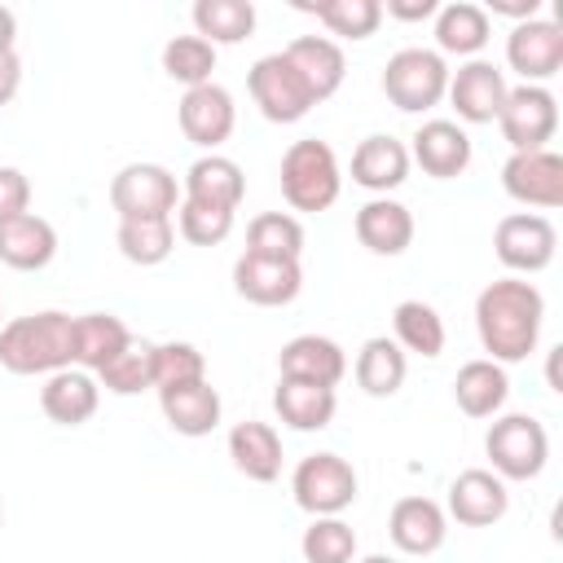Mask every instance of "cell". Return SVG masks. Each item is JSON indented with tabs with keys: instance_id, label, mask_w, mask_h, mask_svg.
Returning a JSON list of instances; mask_svg holds the SVG:
<instances>
[{
	"instance_id": "20",
	"label": "cell",
	"mask_w": 563,
	"mask_h": 563,
	"mask_svg": "<svg viewBox=\"0 0 563 563\" xmlns=\"http://www.w3.org/2000/svg\"><path fill=\"white\" fill-rule=\"evenodd\" d=\"M97 405H101L97 378H92L88 369H75V365L48 374L44 387H40V409H44V418L57 422V427H79V422H88V418L97 413Z\"/></svg>"
},
{
	"instance_id": "30",
	"label": "cell",
	"mask_w": 563,
	"mask_h": 563,
	"mask_svg": "<svg viewBox=\"0 0 563 563\" xmlns=\"http://www.w3.org/2000/svg\"><path fill=\"white\" fill-rule=\"evenodd\" d=\"M132 343V330L110 312H84L75 317V369L97 374Z\"/></svg>"
},
{
	"instance_id": "18",
	"label": "cell",
	"mask_w": 563,
	"mask_h": 563,
	"mask_svg": "<svg viewBox=\"0 0 563 563\" xmlns=\"http://www.w3.org/2000/svg\"><path fill=\"white\" fill-rule=\"evenodd\" d=\"M387 537L400 554H435L449 537V515L431 501V497H400L387 515Z\"/></svg>"
},
{
	"instance_id": "47",
	"label": "cell",
	"mask_w": 563,
	"mask_h": 563,
	"mask_svg": "<svg viewBox=\"0 0 563 563\" xmlns=\"http://www.w3.org/2000/svg\"><path fill=\"white\" fill-rule=\"evenodd\" d=\"M13 40H18V18L13 9L0 4V53H13Z\"/></svg>"
},
{
	"instance_id": "7",
	"label": "cell",
	"mask_w": 563,
	"mask_h": 563,
	"mask_svg": "<svg viewBox=\"0 0 563 563\" xmlns=\"http://www.w3.org/2000/svg\"><path fill=\"white\" fill-rule=\"evenodd\" d=\"M110 207L119 211V220H172V211L180 207L176 176L163 163H128L110 180Z\"/></svg>"
},
{
	"instance_id": "2",
	"label": "cell",
	"mask_w": 563,
	"mask_h": 563,
	"mask_svg": "<svg viewBox=\"0 0 563 563\" xmlns=\"http://www.w3.org/2000/svg\"><path fill=\"white\" fill-rule=\"evenodd\" d=\"M0 365L9 374H57L75 365V317L70 312H31L0 325Z\"/></svg>"
},
{
	"instance_id": "28",
	"label": "cell",
	"mask_w": 563,
	"mask_h": 563,
	"mask_svg": "<svg viewBox=\"0 0 563 563\" xmlns=\"http://www.w3.org/2000/svg\"><path fill=\"white\" fill-rule=\"evenodd\" d=\"M229 457H233V466H238L246 479L273 484V479L282 475V435H277L268 422L246 418V422H238V427L229 431Z\"/></svg>"
},
{
	"instance_id": "24",
	"label": "cell",
	"mask_w": 563,
	"mask_h": 563,
	"mask_svg": "<svg viewBox=\"0 0 563 563\" xmlns=\"http://www.w3.org/2000/svg\"><path fill=\"white\" fill-rule=\"evenodd\" d=\"M57 255V233L44 216L26 211L13 220H0V264L18 273H40Z\"/></svg>"
},
{
	"instance_id": "22",
	"label": "cell",
	"mask_w": 563,
	"mask_h": 563,
	"mask_svg": "<svg viewBox=\"0 0 563 563\" xmlns=\"http://www.w3.org/2000/svg\"><path fill=\"white\" fill-rule=\"evenodd\" d=\"M282 53H286V62L299 70V79H303V88L312 92V101H325V97L339 92V84H343V75H347V62H343V48H339L334 40H325V35H299V40H290Z\"/></svg>"
},
{
	"instance_id": "37",
	"label": "cell",
	"mask_w": 563,
	"mask_h": 563,
	"mask_svg": "<svg viewBox=\"0 0 563 563\" xmlns=\"http://www.w3.org/2000/svg\"><path fill=\"white\" fill-rule=\"evenodd\" d=\"M246 255L268 260H299L303 255V224L286 211H264L246 224Z\"/></svg>"
},
{
	"instance_id": "49",
	"label": "cell",
	"mask_w": 563,
	"mask_h": 563,
	"mask_svg": "<svg viewBox=\"0 0 563 563\" xmlns=\"http://www.w3.org/2000/svg\"><path fill=\"white\" fill-rule=\"evenodd\" d=\"M0 523H4V506H0Z\"/></svg>"
},
{
	"instance_id": "4",
	"label": "cell",
	"mask_w": 563,
	"mask_h": 563,
	"mask_svg": "<svg viewBox=\"0 0 563 563\" xmlns=\"http://www.w3.org/2000/svg\"><path fill=\"white\" fill-rule=\"evenodd\" d=\"M444 88H449V66L435 48H400L383 66V97L405 114H422L440 106Z\"/></svg>"
},
{
	"instance_id": "15",
	"label": "cell",
	"mask_w": 563,
	"mask_h": 563,
	"mask_svg": "<svg viewBox=\"0 0 563 563\" xmlns=\"http://www.w3.org/2000/svg\"><path fill=\"white\" fill-rule=\"evenodd\" d=\"M233 290L246 303L260 308H282L303 290V268L299 260H268V255H238L233 264Z\"/></svg>"
},
{
	"instance_id": "34",
	"label": "cell",
	"mask_w": 563,
	"mask_h": 563,
	"mask_svg": "<svg viewBox=\"0 0 563 563\" xmlns=\"http://www.w3.org/2000/svg\"><path fill=\"white\" fill-rule=\"evenodd\" d=\"M391 330H396L400 352H413V356H427V361L444 352V321L422 299H400L396 312H391Z\"/></svg>"
},
{
	"instance_id": "43",
	"label": "cell",
	"mask_w": 563,
	"mask_h": 563,
	"mask_svg": "<svg viewBox=\"0 0 563 563\" xmlns=\"http://www.w3.org/2000/svg\"><path fill=\"white\" fill-rule=\"evenodd\" d=\"M31 211V180L18 167H0V220Z\"/></svg>"
},
{
	"instance_id": "44",
	"label": "cell",
	"mask_w": 563,
	"mask_h": 563,
	"mask_svg": "<svg viewBox=\"0 0 563 563\" xmlns=\"http://www.w3.org/2000/svg\"><path fill=\"white\" fill-rule=\"evenodd\" d=\"M22 88V57L18 53H0V106H9Z\"/></svg>"
},
{
	"instance_id": "39",
	"label": "cell",
	"mask_w": 563,
	"mask_h": 563,
	"mask_svg": "<svg viewBox=\"0 0 563 563\" xmlns=\"http://www.w3.org/2000/svg\"><path fill=\"white\" fill-rule=\"evenodd\" d=\"M303 563H356V532L339 515H321L299 537Z\"/></svg>"
},
{
	"instance_id": "8",
	"label": "cell",
	"mask_w": 563,
	"mask_h": 563,
	"mask_svg": "<svg viewBox=\"0 0 563 563\" xmlns=\"http://www.w3.org/2000/svg\"><path fill=\"white\" fill-rule=\"evenodd\" d=\"M497 128L506 136V145L515 154L528 150H550V136L559 128V101L545 84H519L506 92L501 110H497Z\"/></svg>"
},
{
	"instance_id": "19",
	"label": "cell",
	"mask_w": 563,
	"mask_h": 563,
	"mask_svg": "<svg viewBox=\"0 0 563 563\" xmlns=\"http://www.w3.org/2000/svg\"><path fill=\"white\" fill-rule=\"evenodd\" d=\"M277 369H282V378H299V383H317V387H339V378L347 374V356L325 334H295L290 343H282Z\"/></svg>"
},
{
	"instance_id": "16",
	"label": "cell",
	"mask_w": 563,
	"mask_h": 563,
	"mask_svg": "<svg viewBox=\"0 0 563 563\" xmlns=\"http://www.w3.org/2000/svg\"><path fill=\"white\" fill-rule=\"evenodd\" d=\"M471 136L462 123L453 119H427L418 132H413V145H409V163H418L427 176L435 180H453L471 167Z\"/></svg>"
},
{
	"instance_id": "25",
	"label": "cell",
	"mask_w": 563,
	"mask_h": 563,
	"mask_svg": "<svg viewBox=\"0 0 563 563\" xmlns=\"http://www.w3.org/2000/svg\"><path fill=\"white\" fill-rule=\"evenodd\" d=\"M356 242L374 255H405L413 242V216L396 198H369L356 211Z\"/></svg>"
},
{
	"instance_id": "32",
	"label": "cell",
	"mask_w": 563,
	"mask_h": 563,
	"mask_svg": "<svg viewBox=\"0 0 563 563\" xmlns=\"http://www.w3.org/2000/svg\"><path fill=\"white\" fill-rule=\"evenodd\" d=\"M405 374H409V361L396 347V339L374 334V339L361 343V352H356V383H361L365 396H396Z\"/></svg>"
},
{
	"instance_id": "14",
	"label": "cell",
	"mask_w": 563,
	"mask_h": 563,
	"mask_svg": "<svg viewBox=\"0 0 563 563\" xmlns=\"http://www.w3.org/2000/svg\"><path fill=\"white\" fill-rule=\"evenodd\" d=\"M501 189L523 202V207H541L554 211L563 202V158L554 150H528V154H510L501 167Z\"/></svg>"
},
{
	"instance_id": "11",
	"label": "cell",
	"mask_w": 563,
	"mask_h": 563,
	"mask_svg": "<svg viewBox=\"0 0 563 563\" xmlns=\"http://www.w3.org/2000/svg\"><path fill=\"white\" fill-rule=\"evenodd\" d=\"M506 66L523 75V84H545L563 66V26L550 18H528L506 35Z\"/></svg>"
},
{
	"instance_id": "41",
	"label": "cell",
	"mask_w": 563,
	"mask_h": 563,
	"mask_svg": "<svg viewBox=\"0 0 563 563\" xmlns=\"http://www.w3.org/2000/svg\"><path fill=\"white\" fill-rule=\"evenodd\" d=\"M207 378V356L194 343H154V391L202 383Z\"/></svg>"
},
{
	"instance_id": "6",
	"label": "cell",
	"mask_w": 563,
	"mask_h": 563,
	"mask_svg": "<svg viewBox=\"0 0 563 563\" xmlns=\"http://www.w3.org/2000/svg\"><path fill=\"white\" fill-rule=\"evenodd\" d=\"M356 488H361V479H356L352 462L339 457V453H308V457L295 466V475H290L295 506L308 510L312 519H321V515H343V510L356 501Z\"/></svg>"
},
{
	"instance_id": "45",
	"label": "cell",
	"mask_w": 563,
	"mask_h": 563,
	"mask_svg": "<svg viewBox=\"0 0 563 563\" xmlns=\"http://www.w3.org/2000/svg\"><path fill=\"white\" fill-rule=\"evenodd\" d=\"M484 13H501V18H515V26L519 22H528V18H537V9H541V0H488V4H479Z\"/></svg>"
},
{
	"instance_id": "1",
	"label": "cell",
	"mask_w": 563,
	"mask_h": 563,
	"mask_svg": "<svg viewBox=\"0 0 563 563\" xmlns=\"http://www.w3.org/2000/svg\"><path fill=\"white\" fill-rule=\"evenodd\" d=\"M541 321H545V299L523 277H497L475 299V330L488 361L497 365L528 361L537 352Z\"/></svg>"
},
{
	"instance_id": "42",
	"label": "cell",
	"mask_w": 563,
	"mask_h": 563,
	"mask_svg": "<svg viewBox=\"0 0 563 563\" xmlns=\"http://www.w3.org/2000/svg\"><path fill=\"white\" fill-rule=\"evenodd\" d=\"M176 229H180V238L194 242V246H220V242L233 233V211L180 198V207H176Z\"/></svg>"
},
{
	"instance_id": "12",
	"label": "cell",
	"mask_w": 563,
	"mask_h": 563,
	"mask_svg": "<svg viewBox=\"0 0 563 563\" xmlns=\"http://www.w3.org/2000/svg\"><path fill=\"white\" fill-rule=\"evenodd\" d=\"M176 119H180V132L185 141H194L198 150L216 154V145H224L233 136V123H238V106L229 97V88H220L216 79L202 84V88H189L176 106Z\"/></svg>"
},
{
	"instance_id": "40",
	"label": "cell",
	"mask_w": 563,
	"mask_h": 563,
	"mask_svg": "<svg viewBox=\"0 0 563 563\" xmlns=\"http://www.w3.org/2000/svg\"><path fill=\"white\" fill-rule=\"evenodd\" d=\"M163 70H167V79L185 84V92L202 88V84H211L216 48L207 40H198V35H176V40L163 44Z\"/></svg>"
},
{
	"instance_id": "33",
	"label": "cell",
	"mask_w": 563,
	"mask_h": 563,
	"mask_svg": "<svg viewBox=\"0 0 563 563\" xmlns=\"http://www.w3.org/2000/svg\"><path fill=\"white\" fill-rule=\"evenodd\" d=\"M198 40L216 44H242L255 31V4L251 0H198L189 9Z\"/></svg>"
},
{
	"instance_id": "50",
	"label": "cell",
	"mask_w": 563,
	"mask_h": 563,
	"mask_svg": "<svg viewBox=\"0 0 563 563\" xmlns=\"http://www.w3.org/2000/svg\"><path fill=\"white\" fill-rule=\"evenodd\" d=\"M0 317H4V312H0Z\"/></svg>"
},
{
	"instance_id": "5",
	"label": "cell",
	"mask_w": 563,
	"mask_h": 563,
	"mask_svg": "<svg viewBox=\"0 0 563 563\" xmlns=\"http://www.w3.org/2000/svg\"><path fill=\"white\" fill-rule=\"evenodd\" d=\"M484 453L493 462V475L537 479L550 457V435L532 413H501L484 435Z\"/></svg>"
},
{
	"instance_id": "3",
	"label": "cell",
	"mask_w": 563,
	"mask_h": 563,
	"mask_svg": "<svg viewBox=\"0 0 563 563\" xmlns=\"http://www.w3.org/2000/svg\"><path fill=\"white\" fill-rule=\"evenodd\" d=\"M339 189H343L339 158L325 141L303 136L282 154V198L295 211H325V207H334Z\"/></svg>"
},
{
	"instance_id": "48",
	"label": "cell",
	"mask_w": 563,
	"mask_h": 563,
	"mask_svg": "<svg viewBox=\"0 0 563 563\" xmlns=\"http://www.w3.org/2000/svg\"><path fill=\"white\" fill-rule=\"evenodd\" d=\"M361 563H396V559H387V554H365Z\"/></svg>"
},
{
	"instance_id": "46",
	"label": "cell",
	"mask_w": 563,
	"mask_h": 563,
	"mask_svg": "<svg viewBox=\"0 0 563 563\" xmlns=\"http://www.w3.org/2000/svg\"><path fill=\"white\" fill-rule=\"evenodd\" d=\"M435 0H387V9L383 13H391V18H400V22H422V18H435Z\"/></svg>"
},
{
	"instance_id": "31",
	"label": "cell",
	"mask_w": 563,
	"mask_h": 563,
	"mask_svg": "<svg viewBox=\"0 0 563 563\" xmlns=\"http://www.w3.org/2000/svg\"><path fill=\"white\" fill-rule=\"evenodd\" d=\"M488 13L471 0H453L435 9V44L440 53H457V57H475L488 44Z\"/></svg>"
},
{
	"instance_id": "36",
	"label": "cell",
	"mask_w": 563,
	"mask_h": 563,
	"mask_svg": "<svg viewBox=\"0 0 563 563\" xmlns=\"http://www.w3.org/2000/svg\"><path fill=\"white\" fill-rule=\"evenodd\" d=\"M114 242L128 264L154 268L176 251V229H172V220H119Z\"/></svg>"
},
{
	"instance_id": "26",
	"label": "cell",
	"mask_w": 563,
	"mask_h": 563,
	"mask_svg": "<svg viewBox=\"0 0 563 563\" xmlns=\"http://www.w3.org/2000/svg\"><path fill=\"white\" fill-rule=\"evenodd\" d=\"M242 194H246V176L233 158L224 154H202L189 163L185 172V198L189 202H207V207H224V211H238L242 207Z\"/></svg>"
},
{
	"instance_id": "23",
	"label": "cell",
	"mask_w": 563,
	"mask_h": 563,
	"mask_svg": "<svg viewBox=\"0 0 563 563\" xmlns=\"http://www.w3.org/2000/svg\"><path fill=\"white\" fill-rule=\"evenodd\" d=\"M158 409H163L167 427H172L176 435H189V440L211 435V431L220 427V413H224L220 391H216L207 378H202V383H185V387L158 391Z\"/></svg>"
},
{
	"instance_id": "13",
	"label": "cell",
	"mask_w": 563,
	"mask_h": 563,
	"mask_svg": "<svg viewBox=\"0 0 563 563\" xmlns=\"http://www.w3.org/2000/svg\"><path fill=\"white\" fill-rule=\"evenodd\" d=\"M506 92L510 88H506L501 66H493L484 57H471L466 66L449 70V88H444V97L453 101L462 123H497V110H501Z\"/></svg>"
},
{
	"instance_id": "35",
	"label": "cell",
	"mask_w": 563,
	"mask_h": 563,
	"mask_svg": "<svg viewBox=\"0 0 563 563\" xmlns=\"http://www.w3.org/2000/svg\"><path fill=\"white\" fill-rule=\"evenodd\" d=\"M299 9L312 13L339 40H369L378 31V22H383V4L378 0H321V4L299 0Z\"/></svg>"
},
{
	"instance_id": "9",
	"label": "cell",
	"mask_w": 563,
	"mask_h": 563,
	"mask_svg": "<svg viewBox=\"0 0 563 563\" xmlns=\"http://www.w3.org/2000/svg\"><path fill=\"white\" fill-rule=\"evenodd\" d=\"M246 88H251V101L260 106V114L268 123H299L317 101L312 92L303 88L299 70L286 62V53H268L260 57L251 70H246Z\"/></svg>"
},
{
	"instance_id": "27",
	"label": "cell",
	"mask_w": 563,
	"mask_h": 563,
	"mask_svg": "<svg viewBox=\"0 0 563 563\" xmlns=\"http://www.w3.org/2000/svg\"><path fill=\"white\" fill-rule=\"evenodd\" d=\"M506 396H510L506 365H497V361H488V356L466 361V365L457 369V378H453V400H457V409H462L466 418H493V413H501Z\"/></svg>"
},
{
	"instance_id": "10",
	"label": "cell",
	"mask_w": 563,
	"mask_h": 563,
	"mask_svg": "<svg viewBox=\"0 0 563 563\" xmlns=\"http://www.w3.org/2000/svg\"><path fill=\"white\" fill-rule=\"evenodd\" d=\"M554 246H559V233L537 211H510V216L497 220L493 251H497V260L510 273H541V268H550Z\"/></svg>"
},
{
	"instance_id": "38",
	"label": "cell",
	"mask_w": 563,
	"mask_h": 563,
	"mask_svg": "<svg viewBox=\"0 0 563 563\" xmlns=\"http://www.w3.org/2000/svg\"><path fill=\"white\" fill-rule=\"evenodd\" d=\"M97 378L114 396H141V391H150L154 387V343L132 339L110 365L97 369Z\"/></svg>"
},
{
	"instance_id": "29",
	"label": "cell",
	"mask_w": 563,
	"mask_h": 563,
	"mask_svg": "<svg viewBox=\"0 0 563 563\" xmlns=\"http://www.w3.org/2000/svg\"><path fill=\"white\" fill-rule=\"evenodd\" d=\"M273 409L290 431H325L339 400L334 387H317V383H299V378H282L273 391Z\"/></svg>"
},
{
	"instance_id": "21",
	"label": "cell",
	"mask_w": 563,
	"mask_h": 563,
	"mask_svg": "<svg viewBox=\"0 0 563 563\" xmlns=\"http://www.w3.org/2000/svg\"><path fill=\"white\" fill-rule=\"evenodd\" d=\"M405 176H409V145H405V141L374 132V136H365V141L356 145V154H352V180H356L361 189L387 198L391 189L405 185Z\"/></svg>"
},
{
	"instance_id": "17",
	"label": "cell",
	"mask_w": 563,
	"mask_h": 563,
	"mask_svg": "<svg viewBox=\"0 0 563 563\" xmlns=\"http://www.w3.org/2000/svg\"><path fill=\"white\" fill-rule=\"evenodd\" d=\"M506 510H510L506 479L493 475V471H484V466H471V471H462L449 484V515L462 528H488V523L506 519Z\"/></svg>"
}]
</instances>
